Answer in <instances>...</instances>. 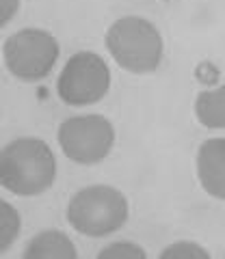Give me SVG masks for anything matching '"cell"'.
<instances>
[{
  "label": "cell",
  "instance_id": "cell-1",
  "mask_svg": "<svg viewBox=\"0 0 225 259\" xmlns=\"http://www.w3.org/2000/svg\"><path fill=\"white\" fill-rule=\"evenodd\" d=\"M54 177L56 158L42 139H15L0 151V184L18 197L44 194L54 184Z\"/></svg>",
  "mask_w": 225,
  "mask_h": 259
},
{
  "label": "cell",
  "instance_id": "cell-2",
  "mask_svg": "<svg viewBox=\"0 0 225 259\" xmlns=\"http://www.w3.org/2000/svg\"><path fill=\"white\" fill-rule=\"evenodd\" d=\"M104 46L119 67L130 74H152L163 61V37L145 18L126 15L115 20L104 35Z\"/></svg>",
  "mask_w": 225,
  "mask_h": 259
},
{
  "label": "cell",
  "instance_id": "cell-3",
  "mask_svg": "<svg viewBox=\"0 0 225 259\" xmlns=\"http://www.w3.org/2000/svg\"><path fill=\"white\" fill-rule=\"evenodd\" d=\"M128 201L122 192L106 184L80 188L67 203V223L87 238H106L128 221Z\"/></svg>",
  "mask_w": 225,
  "mask_h": 259
},
{
  "label": "cell",
  "instance_id": "cell-4",
  "mask_svg": "<svg viewBox=\"0 0 225 259\" xmlns=\"http://www.w3.org/2000/svg\"><path fill=\"white\" fill-rule=\"evenodd\" d=\"M61 151L76 164H98L115 145V127L102 115H76L65 119L56 132Z\"/></svg>",
  "mask_w": 225,
  "mask_h": 259
},
{
  "label": "cell",
  "instance_id": "cell-5",
  "mask_svg": "<svg viewBox=\"0 0 225 259\" xmlns=\"http://www.w3.org/2000/svg\"><path fill=\"white\" fill-rule=\"evenodd\" d=\"M5 67L24 82L42 80L52 71L59 59V44L44 28H22L3 46Z\"/></svg>",
  "mask_w": 225,
  "mask_h": 259
},
{
  "label": "cell",
  "instance_id": "cell-6",
  "mask_svg": "<svg viewBox=\"0 0 225 259\" xmlns=\"http://www.w3.org/2000/svg\"><path fill=\"white\" fill-rule=\"evenodd\" d=\"M110 89V71L100 54L83 50L71 54L56 80V95L67 106H89Z\"/></svg>",
  "mask_w": 225,
  "mask_h": 259
},
{
  "label": "cell",
  "instance_id": "cell-7",
  "mask_svg": "<svg viewBox=\"0 0 225 259\" xmlns=\"http://www.w3.org/2000/svg\"><path fill=\"white\" fill-rule=\"evenodd\" d=\"M197 180L210 197L225 201V139H208L197 149Z\"/></svg>",
  "mask_w": 225,
  "mask_h": 259
},
{
  "label": "cell",
  "instance_id": "cell-8",
  "mask_svg": "<svg viewBox=\"0 0 225 259\" xmlns=\"http://www.w3.org/2000/svg\"><path fill=\"white\" fill-rule=\"evenodd\" d=\"M24 259H76V246L59 229H46L30 238L24 248Z\"/></svg>",
  "mask_w": 225,
  "mask_h": 259
},
{
  "label": "cell",
  "instance_id": "cell-9",
  "mask_svg": "<svg viewBox=\"0 0 225 259\" xmlns=\"http://www.w3.org/2000/svg\"><path fill=\"white\" fill-rule=\"evenodd\" d=\"M195 117L208 130H225V84L195 97Z\"/></svg>",
  "mask_w": 225,
  "mask_h": 259
},
{
  "label": "cell",
  "instance_id": "cell-10",
  "mask_svg": "<svg viewBox=\"0 0 225 259\" xmlns=\"http://www.w3.org/2000/svg\"><path fill=\"white\" fill-rule=\"evenodd\" d=\"M20 214L9 201H0V250L7 253L20 236Z\"/></svg>",
  "mask_w": 225,
  "mask_h": 259
},
{
  "label": "cell",
  "instance_id": "cell-11",
  "mask_svg": "<svg viewBox=\"0 0 225 259\" xmlns=\"http://www.w3.org/2000/svg\"><path fill=\"white\" fill-rule=\"evenodd\" d=\"M158 257L160 259H208L210 253L204 246H199L197 242L180 240V242H173V244L165 246Z\"/></svg>",
  "mask_w": 225,
  "mask_h": 259
},
{
  "label": "cell",
  "instance_id": "cell-12",
  "mask_svg": "<svg viewBox=\"0 0 225 259\" xmlns=\"http://www.w3.org/2000/svg\"><path fill=\"white\" fill-rule=\"evenodd\" d=\"M100 259H145V250L134 242H113L100 250Z\"/></svg>",
  "mask_w": 225,
  "mask_h": 259
},
{
  "label": "cell",
  "instance_id": "cell-13",
  "mask_svg": "<svg viewBox=\"0 0 225 259\" xmlns=\"http://www.w3.org/2000/svg\"><path fill=\"white\" fill-rule=\"evenodd\" d=\"M18 9H20V0H0V26H7Z\"/></svg>",
  "mask_w": 225,
  "mask_h": 259
}]
</instances>
